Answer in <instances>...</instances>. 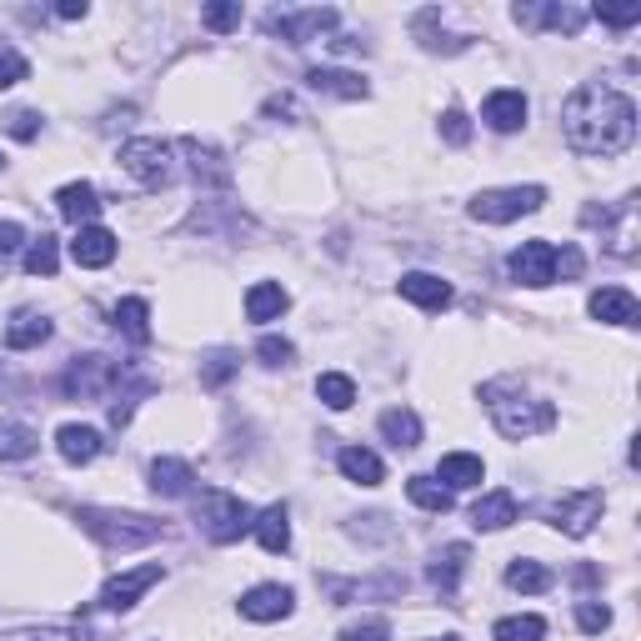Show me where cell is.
Segmentation results:
<instances>
[{
	"label": "cell",
	"instance_id": "obj_1",
	"mask_svg": "<svg viewBox=\"0 0 641 641\" xmlns=\"http://www.w3.org/2000/svg\"><path fill=\"white\" fill-rule=\"evenodd\" d=\"M562 131L566 145L581 156H621L637 141V101L616 86L587 80L576 86L562 105Z\"/></svg>",
	"mask_w": 641,
	"mask_h": 641
},
{
	"label": "cell",
	"instance_id": "obj_2",
	"mask_svg": "<svg viewBox=\"0 0 641 641\" xmlns=\"http://www.w3.org/2000/svg\"><path fill=\"white\" fill-rule=\"evenodd\" d=\"M482 401L491 411V421L501 426V436H511V441H526V436H541L556 426V406L531 396L522 381H486Z\"/></svg>",
	"mask_w": 641,
	"mask_h": 641
},
{
	"label": "cell",
	"instance_id": "obj_3",
	"mask_svg": "<svg viewBox=\"0 0 641 641\" xmlns=\"http://www.w3.org/2000/svg\"><path fill=\"white\" fill-rule=\"evenodd\" d=\"M76 522L101 541L105 551H131V547H151L161 537V522L136 516V511H101V507H80Z\"/></svg>",
	"mask_w": 641,
	"mask_h": 641
},
{
	"label": "cell",
	"instance_id": "obj_4",
	"mask_svg": "<svg viewBox=\"0 0 641 641\" xmlns=\"http://www.w3.org/2000/svg\"><path fill=\"white\" fill-rule=\"evenodd\" d=\"M196 522L216 547H231V541H241L251 526H256V511H251L241 497H231V491H206Z\"/></svg>",
	"mask_w": 641,
	"mask_h": 641
},
{
	"label": "cell",
	"instance_id": "obj_5",
	"mask_svg": "<svg viewBox=\"0 0 641 641\" xmlns=\"http://www.w3.org/2000/svg\"><path fill=\"white\" fill-rule=\"evenodd\" d=\"M547 206V191L541 185H501V191H482L472 201V221H486V226H507V221H522L531 210Z\"/></svg>",
	"mask_w": 641,
	"mask_h": 641
},
{
	"label": "cell",
	"instance_id": "obj_6",
	"mask_svg": "<svg viewBox=\"0 0 641 641\" xmlns=\"http://www.w3.org/2000/svg\"><path fill=\"white\" fill-rule=\"evenodd\" d=\"M120 381H126L120 361H111V356H76L66 371V396L70 401H111Z\"/></svg>",
	"mask_w": 641,
	"mask_h": 641
},
{
	"label": "cell",
	"instance_id": "obj_7",
	"mask_svg": "<svg viewBox=\"0 0 641 641\" xmlns=\"http://www.w3.org/2000/svg\"><path fill=\"white\" fill-rule=\"evenodd\" d=\"M120 166L131 170V176L145 185V191H161V185H170V176H176L170 145L156 141V136H136V141L120 145Z\"/></svg>",
	"mask_w": 641,
	"mask_h": 641
},
{
	"label": "cell",
	"instance_id": "obj_8",
	"mask_svg": "<svg viewBox=\"0 0 641 641\" xmlns=\"http://www.w3.org/2000/svg\"><path fill=\"white\" fill-rule=\"evenodd\" d=\"M602 507H606V497L597 491V486H587V491H566L562 501H551L547 507V522L556 526V531H566V537H587L591 526L602 522Z\"/></svg>",
	"mask_w": 641,
	"mask_h": 641
},
{
	"label": "cell",
	"instance_id": "obj_9",
	"mask_svg": "<svg viewBox=\"0 0 641 641\" xmlns=\"http://www.w3.org/2000/svg\"><path fill=\"white\" fill-rule=\"evenodd\" d=\"M161 576H166V566H161V562H145V566H131V572L111 576V581H105V591H101V606H105V612H131L145 591L156 587Z\"/></svg>",
	"mask_w": 641,
	"mask_h": 641
},
{
	"label": "cell",
	"instance_id": "obj_10",
	"mask_svg": "<svg viewBox=\"0 0 641 641\" xmlns=\"http://www.w3.org/2000/svg\"><path fill=\"white\" fill-rule=\"evenodd\" d=\"M511 281H522V286L541 291L556 281V246L551 241H522V251H511V261H507Z\"/></svg>",
	"mask_w": 641,
	"mask_h": 641
},
{
	"label": "cell",
	"instance_id": "obj_11",
	"mask_svg": "<svg viewBox=\"0 0 641 641\" xmlns=\"http://www.w3.org/2000/svg\"><path fill=\"white\" fill-rule=\"evenodd\" d=\"M266 30L281 40H291V46H311V40H321L326 30H336V11L331 5H321V11H286V15H266Z\"/></svg>",
	"mask_w": 641,
	"mask_h": 641
},
{
	"label": "cell",
	"instance_id": "obj_12",
	"mask_svg": "<svg viewBox=\"0 0 641 641\" xmlns=\"http://www.w3.org/2000/svg\"><path fill=\"white\" fill-rule=\"evenodd\" d=\"M296 612V591L281 587V581H261V587H251L241 597V616L246 621H286Z\"/></svg>",
	"mask_w": 641,
	"mask_h": 641
},
{
	"label": "cell",
	"instance_id": "obj_13",
	"mask_svg": "<svg viewBox=\"0 0 641 641\" xmlns=\"http://www.w3.org/2000/svg\"><path fill=\"white\" fill-rule=\"evenodd\" d=\"M587 311L597 316V321H606V326H637L641 306H637V296H631L627 286H602V291H591Z\"/></svg>",
	"mask_w": 641,
	"mask_h": 641
},
{
	"label": "cell",
	"instance_id": "obj_14",
	"mask_svg": "<svg viewBox=\"0 0 641 641\" xmlns=\"http://www.w3.org/2000/svg\"><path fill=\"white\" fill-rule=\"evenodd\" d=\"M306 86L321 91V95H341V101H367V95H371L367 76L341 70V66H311V70H306Z\"/></svg>",
	"mask_w": 641,
	"mask_h": 641
},
{
	"label": "cell",
	"instance_id": "obj_15",
	"mask_svg": "<svg viewBox=\"0 0 641 641\" xmlns=\"http://www.w3.org/2000/svg\"><path fill=\"white\" fill-rule=\"evenodd\" d=\"M70 256H76V266H86V271H101V266L116 261V236H111L105 226H80L76 241H70Z\"/></svg>",
	"mask_w": 641,
	"mask_h": 641
},
{
	"label": "cell",
	"instance_id": "obj_16",
	"mask_svg": "<svg viewBox=\"0 0 641 641\" xmlns=\"http://www.w3.org/2000/svg\"><path fill=\"white\" fill-rule=\"evenodd\" d=\"M482 120L491 126V131L511 136V131H522L526 126V95L522 91H491L482 105Z\"/></svg>",
	"mask_w": 641,
	"mask_h": 641
},
{
	"label": "cell",
	"instance_id": "obj_17",
	"mask_svg": "<svg viewBox=\"0 0 641 641\" xmlns=\"http://www.w3.org/2000/svg\"><path fill=\"white\" fill-rule=\"evenodd\" d=\"M55 210H61L70 226H95V216H101V196H95L91 181H70V185L55 191Z\"/></svg>",
	"mask_w": 641,
	"mask_h": 641
},
{
	"label": "cell",
	"instance_id": "obj_18",
	"mask_svg": "<svg viewBox=\"0 0 641 641\" xmlns=\"http://www.w3.org/2000/svg\"><path fill=\"white\" fill-rule=\"evenodd\" d=\"M511 15H516V26H547V30H566V36L587 26V11H576V5H516Z\"/></svg>",
	"mask_w": 641,
	"mask_h": 641
},
{
	"label": "cell",
	"instance_id": "obj_19",
	"mask_svg": "<svg viewBox=\"0 0 641 641\" xmlns=\"http://www.w3.org/2000/svg\"><path fill=\"white\" fill-rule=\"evenodd\" d=\"M401 296L411 306H421V311H446V306H451V286L432 271H406L401 275Z\"/></svg>",
	"mask_w": 641,
	"mask_h": 641
},
{
	"label": "cell",
	"instance_id": "obj_20",
	"mask_svg": "<svg viewBox=\"0 0 641 641\" xmlns=\"http://www.w3.org/2000/svg\"><path fill=\"white\" fill-rule=\"evenodd\" d=\"M191 486H196V472H191L185 461H176V457L151 461V491H156V497L181 501V497H191Z\"/></svg>",
	"mask_w": 641,
	"mask_h": 641
},
{
	"label": "cell",
	"instance_id": "obj_21",
	"mask_svg": "<svg viewBox=\"0 0 641 641\" xmlns=\"http://www.w3.org/2000/svg\"><path fill=\"white\" fill-rule=\"evenodd\" d=\"M55 451H61L70 466H86V461H95L105 451V441H101V432H95V426H76V421H70V426H61V432H55Z\"/></svg>",
	"mask_w": 641,
	"mask_h": 641
},
{
	"label": "cell",
	"instance_id": "obj_22",
	"mask_svg": "<svg viewBox=\"0 0 641 641\" xmlns=\"http://www.w3.org/2000/svg\"><path fill=\"white\" fill-rule=\"evenodd\" d=\"M482 476H486V466L472 451H451V457H441V466H436V482H441L446 491H472V486H482Z\"/></svg>",
	"mask_w": 641,
	"mask_h": 641
},
{
	"label": "cell",
	"instance_id": "obj_23",
	"mask_svg": "<svg viewBox=\"0 0 641 641\" xmlns=\"http://www.w3.org/2000/svg\"><path fill=\"white\" fill-rule=\"evenodd\" d=\"M181 151L191 156V170H196V181H206V185H231V166H226V156L216 151V145L196 141V136H185Z\"/></svg>",
	"mask_w": 641,
	"mask_h": 641
},
{
	"label": "cell",
	"instance_id": "obj_24",
	"mask_svg": "<svg viewBox=\"0 0 641 641\" xmlns=\"http://www.w3.org/2000/svg\"><path fill=\"white\" fill-rule=\"evenodd\" d=\"M511 522H516V497H511V491H486V497L472 507L476 531H507Z\"/></svg>",
	"mask_w": 641,
	"mask_h": 641
},
{
	"label": "cell",
	"instance_id": "obj_25",
	"mask_svg": "<svg viewBox=\"0 0 641 641\" xmlns=\"http://www.w3.org/2000/svg\"><path fill=\"white\" fill-rule=\"evenodd\" d=\"M336 466H341V476L356 482V486H381L386 482V466H381V457L376 451H367V446H346V451L336 457Z\"/></svg>",
	"mask_w": 641,
	"mask_h": 641
},
{
	"label": "cell",
	"instance_id": "obj_26",
	"mask_svg": "<svg viewBox=\"0 0 641 641\" xmlns=\"http://www.w3.org/2000/svg\"><path fill=\"white\" fill-rule=\"evenodd\" d=\"M51 316H40V311H15L11 316V326H5V346L11 351H30V346H40V341H51Z\"/></svg>",
	"mask_w": 641,
	"mask_h": 641
},
{
	"label": "cell",
	"instance_id": "obj_27",
	"mask_svg": "<svg viewBox=\"0 0 641 641\" xmlns=\"http://www.w3.org/2000/svg\"><path fill=\"white\" fill-rule=\"evenodd\" d=\"M381 436L396 451H411V446H421V416L411 406H392V411H381Z\"/></svg>",
	"mask_w": 641,
	"mask_h": 641
},
{
	"label": "cell",
	"instance_id": "obj_28",
	"mask_svg": "<svg viewBox=\"0 0 641 641\" xmlns=\"http://www.w3.org/2000/svg\"><path fill=\"white\" fill-rule=\"evenodd\" d=\"M251 531H256V541H261L266 551H275V556H281V551L291 547V511L281 507V501H275V507H266V511H256V526H251Z\"/></svg>",
	"mask_w": 641,
	"mask_h": 641
},
{
	"label": "cell",
	"instance_id": "obj_29",
	"mask_svg": "<svg viewBox=\"0 0 641 641\" xmlns=\"http://www.w3.org/2000/svg\"><path fill=\"white\" fill-rule=\"evenodd\" d=\"M466 556H472V551L461 547V541H451L446 551H436V562L426 566V576H432V587L451 597V591H457V581H461V572H466Z\"/></svg>",
	"mask_w": 641,
	"mask_h": 641
},
{
	"label": "cell",
	"instance_id": "obj_30",
	"mask_svg": "<svg viewBox=\"0 0 641 641\" xmlns=\"http://www.w3.org/2000/svg\"><path fill=\"white\" fill-rule=\"evenodd\" d=\"M286 306H291V296L281 291V281H256V286L246 291V316L251 321H275Z\"/></svg>",
	"mask_w": 641,
	"mask_h": 641
},
{
	"label": "cell",
	"instance_id": "obj_31",
	"mask_svg": "<svg viewBox=\"0 0 641 641\" xmlns=\"http://www.w3.org/2000/svg\"><path fill=\"white\" fill-rule=\"evenodd\" d=\"M111 321H116V331H126L136 346H145V341H151V306H145L141 296H126V302H116Z\"/></svg>",
	"mask_w": 641,
	"mask_h": 641
},
{
	"label": "cell",
	"instance_id": "obj_32",
	"mask_svg": "<svg viewBox=\"0 0 641 641\" xmlns=\"http://www.w3.org/2000/svg\"><path fill=\"white\" fill-rule=\"evenodd\" d=\"M36 446H40V436L30 432L26 421H0V461H30Z\"/></svg>",
	"mask_w": 641,
	"mask_h": 641
},
{
	"label": "cell",
	"instance_id": "obj_33",
	"mask_svg": "<svg viewBox=\"0 0 641 641\" xmlns=\"http://www.w3.org/2000/svg\"><path fill=\"white\" fill-rule=\"evenodd\" d=\"M406 497L416 501L421 511H436V516L457 507V491H446L436 476H411V482H406Z\"/></svg>",
	"mask_w": 641,
	"mask_h": 641
},
{
	"label": "cell",
	"instance_id": "obj_34",
	"mask_svg": "<svg viewBox=\"0 0 641 641\" xmlns=\"http://www.w3.org/2000/svg\"><path fill=\"white\" fill-rule=\"evenodd\" d=\"M507 587H511V591H526V597H537V591H547V587H551V566L516 556V562L507 566Z\"/></svg>",
	"mask_w": 641,
	"mask_h": 641
},
{
	"label": "cell",
	"instance_id": "obj_35",
	"mask_svg": "<svg viewBox=\"0 0 641 641\" xmlns=\"http://www.w3.org/2000/svg\"><path fill=\"white\" fill-rule=\"evenodd\" d=\"M316 396H321L331 411H346V406L356 401V381L341 376V371H321V376H316Z\"/></svg>",
	"mask_w": 641,
	"mask_h": 641
},
{
	"label": "cell",
	"instance_id": "obj_36",
	"mask_svg": "<svg viewBox=\"0 0 641 641\" xmlns=\"http://www.w3.org/2000/svg\"><path fill=\"white\" fill-rule=\"evenodd\" d=\"M497 641H541L547 637V621L541 616H501L497 627H491Z\"/></svg>",
	"mask_w": 641,
	"mask_h": 641
},
{
	"label": "cell",
	"instance_id": "obj_37",
	"mask_svg": "<svg viewBox=\"0 0 641 641\" xmlns=\"http://www.w3.org/2000/svg\"><path fill=\"white\" fill-rule=\"evenodd\" d=\"M55 266H61V246H55V236L40 231V236L26 246V271L30 275H55Z\"/></svg>",
	"mask_w": 641,
	"mask_h": 641
},
{
	"label": "cell",
	"instance_id": "obj_38",
	"mask_svg": "<svg viewBox=\"0 0 641 641\" xmlns=\"http://www.w3.org/2000/svg\"><path fill=\"white\" fill-rule=\"evenodd\" d=\"M201 26L216 30V36L236 30L241 26V0H216V5H206V11H201Z\"/></svg>",
	"mask_w": 641,
	"mask_h": 641
},
{
	"label": "cell",
	"instance_id": "obj_39",
	"mask_svg": "<svg viewBox=\"0 0 641 641\" xmlns=\"http://www.w3.org/2000/svg\"><path fill=\"white\" fill-rule=\"evenodd\" d=\"M236 351H210L206 367H201V386H221V381H231V371H236Z\"/></svg>",
	"mask_w": 641,
	"mask_h": 641
},
{
	"label": "cell",
	"instance_id": "obj_40",
	"mask_svg": "<svg viewBox=\"0 0 641 641\" xmlns=\"http://www.w3.org/2000/svg\"><path fill=\"white\" fill-rule=\"evenodd\" d=\"M256 356H261L266 367H291V361H296V346H291L286 336H261L256 341Z\"/></svg>",
	"mask_w": 641,
	"mask_h": 641
},
{
	"label": "cell",
	"instance_id": "obj_41",
	"mask_svg": "<svg viewBox=\"0 0 641 641\" xmlns=\"http://www.w3.org/2000/svg\"><path fill=\"white\" fill-rule=\"evenodd\" d=\"M576 627L591 631V637H597V631H606V627H612V606H602V602H581V606H576Z\"/></svg>",
	"mask_w": 641,
	"mask_h": 641
},
{
	"label": "cell",
	"instance_id": "obj_42",
	"mask_svg": "<svg viewBox=\"0 0 641 641\" xmlns=\"http://www.w3.org/2000/svg\"><path fill=\"white\" fill-rule=\"evenodd\" d=\"M336 641H392V621L371 616V621H356V627H346Z\"/></svg>",
	"mask_w": 641,
	"mask_h": 641
},
{
	"label": "cell",
	"instance_id": "obj_43",
	"mask_svg": "<svg viewBox=\"0 0 641 641\" xmlns=\"http://www.w3.org/2000/svg\"><path fill=\"white\" fill-rule=\"evenodd\" d=\"M597 21H602V26H616V30H627V26H637L641 21V5H597Z\"/></svg>",
	"mask_w": 641,
	"mask_h": 641
},
{
	"label": "cell",
	"instance_id": "obj_44",
	"mask_svg": "<svg viewBox=\"0 0 641 641\" xmlns=\"http://www.w3.org/2000/svg\"><path fill=\"white\" fill-rule=\"evenodd\" d=\"M30 66H26V55L21 51H0V91H11L15 80H26Z\"/></svg>",
	"mask_w": 641,
	"mask_h": 641
},
{
	"label": "cell",
	"instance_id": "obj_45",
	"mask_svg": "<svg viewBox=\"0 0 641 641\" xmlns=\"http://www.w3.org/2000/svg\"><path fill=\"white\" fill-rule=\"evenodd\" d=\"M441 136L451 145H466V141H472V120L461 116V111H446V116H441Z\"/></svg>",
	"mask_w": 641,
	"mask_h": 641
},
{
	"label": "cell",
	"instance_id": "obj_46",
	"mask_svg": "<svg viewBox=\"0 0 641 641\" xmlns=\"http://www.w3.org/2000/svg\"><path fill=\"white\" fill-rule=\"evenodd\" d=\"M36 131H40L36 111H15V116H11V136H15V141H36Z\"/></svg>",
	"mask_w": 641,
	"mask_h": 641
},
{
	"label": "cell",
	"instance_id": "obj_47",
	"mask_svg": "<svg viewBox=\"0 0 641 641\" xmlns=\"http://www.w3.org/2000/svg\"><path fill=\"white\" fill-rule=\"evenodd\" d=\"M26 246V231L15 221H0V256H11V251H21Z\"/></svg>",
	"mask_w": 641,
	"mask_h": 641
},
{
	"label": "cell",
	"instance_id": "obj_48",
	"mask_svg": "<svg viewBox=\"0 0 641 641\" xmlns=\"http://www.w3.org/2000/svg\"><path fill=\"white\" fill-rule=\"evenodd\" d=\"M556 275H581V251L576 246L556 251Z\"/></svg>",
	"mask_w": 641,
	"mask_h": 641
},
{
	"label": "cell",
	"instance_id": "obj_49",
	"mask_svg": "<svg viewBox=\"0 0 641 641\" xmlns=\"http://www.w3.org/2000/svg\"><path fill=\"white\" fill-rule=\"evenodd\" d=\"M86 11H91L86 0H61V5H55V15H61V21H80Z\"/></svg>",
	"mask_w": 641,
	"mask_h": 641
},
{
	"label": "cell",
	"instance_id": "obj_50",
	"mask_svg": "<svg viewBox=\"0 0 641 641\" xmlns=\"http://www.w3.org/2000/svg\"><path fill=\"white\" fill-rule=\"evenodd\" d=\"M266 116H296V101H291V95H271V101H266Z\"/></svg>",
	"mask_w": 641,
	"mask_h": 641
},
{
	"label": "cell",
	"instance_id": "obj_51",
	"mask_svg": "<svg viewBox=\"0 0 641 641\" xmlns=\"http://www.w3.org/2000/svg\"><path fill=\"white\" fill-rule=\"evenodd\" d=\"M21 641H70L66 631H30V637H21Z\"/></svg>",
	"mask_w": 641,
	"mask_h": 641
},
{
	"label": "cell",
	"instance_id": "obj_52",
	"mask_svg": "<svg viewBox=\"0 0 641 641\" xmlns=\"http://www.w3.org/2000/svg\"><path fill=\"white\" fill-rule=\"evenodd\" d=\"M436 641H461V637H436Z\"/></svg>",
	"mask_w": 641,
	"mask_h": 641
},
{
	"label": "cell",
	"instance_id": "obj_53",
	"mask_svg": "<svg viewBox=\"0 0 641 641\" xmlns=\"http://www.w3.org/2000/svg\"><path fill=\"white\" fill-rule=\"evenodd\" d=\"M0 166H5V156H0Z\"/></svg>",
	"mask_w": 641,
	"mask_h": 641
}]
</instances>
